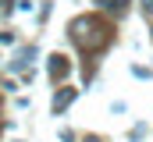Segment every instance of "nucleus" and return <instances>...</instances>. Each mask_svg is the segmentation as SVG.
Listing matches in <instances>:
<instances>
[{"label": "nucleus", "mask_w": 153, "mask_h": 142, "mask_svg": "<svg viewBox=\"0 0 153 142\" xmlns=\"http://www.w3.org/2000/svg\"><path fill=\"white\" fill-rule=\"evenodd\" d=\"M71 39H75L85 53H96V50H103L111 43V25L100 21V18H93V14L89 18H75L71 21Z\"/></svg>", "instance_id": "nucleus-1"}, {"label": "nucleus", "mask_w": 153, "mask_h": 142, "mask_svg": "<svg viewBox=\"0 0 153 142\" xmlns=\"http://www.w3.org/2000/svg\"><path fill=\"white\" fill-rule=\"evenodd\" d=\"M50 75L53 78H64L68 75V57H50Z\"/></svg>", "instance_id": "nucleus-2"}, {"label": "nucleus", "mask_w": 153, "mask_h": 142, "mask_svg": "<svg viewBox=\"0 0 153 142\" xmlns=\"http://www.w3.org/2000/svg\"><path fill=\"white\" fill-rule=\"evenodd\" d=\"M71 100H75V92H71V89H64V92H61V96L53 100V110H64V106L71 103Z\"/></svg>", "instance_id": "nucleus-3"}, {"label": "nucleus", "mask_w": 153, "mask_h": 142, "mask_svg": "<svg viewBox=\"0 0 153 142\" xmlns=\"http://www.w3.org/2000/svg\"><path fill=\"white\" fill-rule=\"evenodd\" d=\"M100 7H107V11H114V14H121L125 11V0H96Z\"/></svg>", "instance_id": "nucleus-4"}, {"label": "nucleus", "mask_w": 153, "mask_h": 142, "mask_svg": "<svg viewBox=\"0 0 153 142\" xmlns=\"http://www.w3.org/2000/svg\"><path fill=\"white\" fill-rule=\"evenodd\" d=\"M143 11H146V14L153 18V0H143Z\"/></svg>", "instance_id": "nucleus-5"}, {"label": "nucleus", "mask_w": 153, "mask_h": 142, "mask_svg": "<svg viewBox=\"0 0 153 142\" xmlns=\"http://www.w3.org/2000/svg\"><path fill=\"white\" fill-rule=\"evenodd\" d=\"M4 4H7V0H0V7H4Z\"/></svg>", "instance_id": "nucleus-6"}]
</instances>
